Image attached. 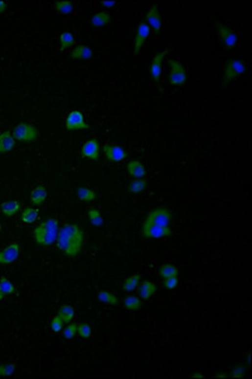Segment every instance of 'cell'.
<instances>
[{"label":"cell","mask_w":252,"mask_h":379,"mask_svg":"<svg viewBox=\"0 0 252 379\" xmlns=\"http://www.w3.org/2000/svg\"><path fill=\"white\" fill-rule=\"evenodd\" d=\"M56 243L58 249L65 256L69 258L77 257L83 248L85 233L80 225L74 223H66L60 228Z\"/></svg>","instance_id":"cell-1"},{"label":"cell","mask_w":252,"mask_h":379,"mask_svg":"<svg viewBox=\"0 0 252 379\" xmlns=\"http://www.w3.org/2000/svg\"><path fill=\"white\" fill-rule=\"evenodd\" d=\"M60 232V223L56 218H47L41 224L33 229V240L41 247H48L54 245Z\"/></svg>","instance_id":"cell-2"},{"label":"cell","mask_w":252,"mask_h":379,"mask_svg":"<svg viewBox=\"0 0 252 379\" xmlns=\"http://www.w3.org/2000/svg\"><path fill=\"white\" fill-rule=\"evenodd\" d=\"M13 136L17 141L24 142V144H28V142H34L38 140L39 137V130L33 126V125L25 124V122H22V124L17 125L12 131Z\"/></svg>","instance_id":"cell-3"},{"label":"cell","mask_w":252,"mask_h":379,"mask_svg":"<svg viewBox=\"0 0 252 379\" xmlns=\"http://www.w3.org/2000/svg\"><path fill=\"white\" fill-rule=\"evenodd\" d=\"M173 221L172 212L165 207H159L149 212L144 223L148 224L161 225V227H169Z\"/></svg>","instance_id":"cell-4"},{"label":"cell","mask_w":252,"mask_h":379,"mask_svg":"<svg viewBox=\"0 0 252 379\" xmlns=\"http://www.w3.org/2000/svg\"><path fill=\"white\" fill-rule=\"evenodd\" d=\"M246 72V65L241 60H231L226 63L223 71V85H229L233 80L242 76Z\"/></svg>","instance_id":"cell-5"},{"label":"cell","mask_w":252,"mask_h":379,"mask_svg":"<svg viewBox=\"0 0 252 379\" xmlns=\"http://www.w3.org/2000/svg\"><path fill=\"white\" fill-rule=\"evenodd\" d=\"M169 76H168V81L173 86H182L187 82V71L184 68V66L182 65L179 61L177 60H169Z\"/></svg>","instance_id":"cell-6"},{"label":"cell","mask_w":252,"mask_h":379,"mask_svg":"<svg viewBox=\"0 0 252 379\" xmlns=\"http://www.w3.org/2000/svg\"><path fill=\"white\" fill-rule=\"evenodd\" d=\"M66 129L69 131H86L90 130V125L82 111L72 110L66 117Z\"/></svg>","instance_id":"cell-7"},{"label":"cell","mask_w":252,"mask_h":379,"mask_svg":"<svg viewBox=\"0 0 252 379\" xmlns=\"http://www.w3.org/2000/svg\"><path fill=\"white\" fill-rule=\"evenodd\" d=\"M21 243L13 242L0 251V266H9L14 264L21 256Z\"/></svg>","instance_id":"cell-8"},{"label":"cell","mask_w":252,"mask_h":379,"mask_svg":"<svg viewBox=\"0 0 252 379\" xmlns=\"http://www.w3.org/2000/svg\"><path fill=\"white\" fill-rule=\"evenodd\" d=\"M173 231L170 227H161V225L155 224H148V223H142L141 227V236L144 238H165L172 236Z\"/></svg>","instance_id":"cell-9"},{"label":"cell","mask_w":252,"mask_h":379,"mask_svg":"<svg viewBox=\"0 0 252 379\" xmlns=\"http://www.w3.org/2000/svg\"><path fill=\"white\" fill-rule=\"evenodd\" d=\"M169 49L166 48V49L161 50V52H158L157 54L154 56L153 61L150 63V67H149V73H150L151 78L154 82H159L161 77V66H163V60L165 58V56L168 54Z\"/></svg>","instance_id":"cell-10"},{"label":"cell","mask_w":252,"mask_h":379,"mask_svg":"<svg viewBox=\"0 0 252 379\" xmlns=\"http://www.w3.org/2000/svg\"><path fill=\"white\" fill-rule=\"evenodd\" d=\"M105 156L109 161L111 163H120L122 160L126 159L128 154H126V150H125L122 146L119 145H111V144H106L102 148Z\"/></svg>","instance_id":"cell-11"},{"label":"cell","mask_w":252,"mask_h":379,"mask_svg":"<svg viewBox=\"0 0 252 379\" xmlns=\"http://www.w3.org/2000/svg\"><path fill=\"white\" fill-rule=\"evenodd\" d=\"M217 32H218V36H220L221 41L225 43V45L229 49L236 47L237 45V36H236V33L229 28L227 25L222 23H217Z\"/></svg>","instance_id":"cell-12"},{"label":"cell","mask_w":252,"mask_h":379,"mask_svg":"<svg viewBox=\"0 0 252 379\" xmlns=\"http://www.w3.org/2000/svg\"><path fill=\"white\" fill-rule=\"evenodd\" d=\"M81 155L83 157L97 161L98 157H100V144H98V140L95 139V137L87 140L82 145V148H81Z\"/></svg>","instance_id":"cell-13"},{"label":"cell","mask_w":252,"mask_h":379,"mask_svg":"<svg viewBox=\"0 0 252 379\" xmlns=\"http://www.w3.org/2000/svg\"><path fill=\"white\" fill-rule=\"evenodd\" d=\"M150 28H149L148 24L145 22H141V23L137 25V37H135V41H134V53L137 54L140 53V50L142 49L144 45H145L146 39H148L149 34H150Z\"/></svg>","instance_id":"cell-14"},{"label":"cell","mask_w":252,"mask_h":379,"mask_svg":"<svg viewBox=\"0 0 252 379\" xmlns=\"http://www.w3.org/2000/svg\"><path fill=\"white\" fill-rule=\"evenodd\" d=\"M145 19H146L145 23L148 24L150 29L154 30L155 33L160 32L161 27H163V21H161V15H160V13H159L158 6L155 5V4L154 5L150 6L149 12L146 13Z\"/></svg>","instance_id":"cell-15"},{"label":"cell","mask_w":252,"mask_h":379,"mask_svg":"<svg viewBox=\"0 0 252 379\" xmlns=\"http://www.w3.org/2000/svg\"><path fill=\"white\" fill-rule=\"evenodd\" d=\"M126 170H128V174L130 177H134L135 179H144V177L146 175L145 166L142 165L141 161L137 159L130 160L126 165Z\"/></svg>","instance_id":"cell-16"},{"label":"cell","mask_w":252,"mask_h":379,"mask_svg":"<svg viewBox=\"0 0 252 379\" xmlns=\"http://www.w3.org/2000/svg\"><path fill=\"white\" fill-rule=\"evenodd\" d=\"M17 140L14 139L10 131H3L0 133V154L9 153L15 148Z\"/></svg>","instance_id":"cell-17"},{"label":"cell","mask_w":252,"mask_h":379,"mask_svg":"<svg viewBox=\"0 0 252 379\" xmlns=\"http://www.w3.org/2000/svg\"><path fill=\"white\" fill-rule=\"evenodd\" d=\"M92 56H93L92 49L89 47V45H77V47H74L73 49H72L71 54H69V57H71L72 60H76V61H89L91 60Z\"/></svg>","instance_id":"cell-18"},{"label":"cell","mask_w":252,"mask_h":379,"mask_svg":"<svg viewBox=\"0 0 252 379\" xmlns=\"http://www.w3.org/2000/svg\"><path fill=\"white\" fill-rule=\"evenodd\" d=\"M47 197H48V192L47 189H46V187H43V185H38V187H36L32 192H30L29 201L33 205L38 207V205H42L43 203H45Z\"/></svg>","instance_id":"cell-19"},{"label":"cell","mask_w":252,"mask_h":379,"mask_svg":"<svg viewBox=\"0 0 252 379\" xmlns=\"http://www.w3.org/2000/svg\"><path fill=\"white\" fill-rule=\"evenodd\" d=\"M139 296L142 300H149L155 292H157V285L154 282L149 281V280H144V281H140L139 286Z\"/></svg>","instance_id":"cell-20"},{"label":"cell","mask_w":252,"mask_h":379,"mask_svg":"<svg viewBox=\"0 0 252 379\" xmlns=\"http://www.w3.org/2000/svg\"><path fill=\"white\" fill-rule=\"evenodd\" d=\"M0 210L5 217H13L22 210L21 201H6L0 204Z\"/></svg>","instance_id":"cell-21"},{"label":"cell","mask_w":252,"mask_h":379,"mask_svg":"<svg viewBox=\"0 0 252 379\" xmlns=\"http://www.w3.org/2000/svg\"><path fill=\"white\" fill-rule=\"evenodd\" d=\"M113 21V17L109 12L106 10H101V12H97L96 14L92 15L91 18V24L93 27L96 28H101V27H106L107 24L111 23Z\"/></svg>","instance_id":"cell-22"},{"label":"cell","mask_w":252,"mask_h":379,"mask_svg":"<svg viewBox=\"0 0 252 379\" xmlns=\"http://www.w3.org/2000/svg\"><path fill=\"white\" fill-rule=\"evenodd\" d=\"M15 286L9 279H6V277H1L0 279V302L4 297L10 296V295H14L15 293Z\"/></svg>","instance_id":"cell-23"},{"label":"cell","mask_w":252,"mask_h":379,"mask_svg":"<svg viewBox=\"0 0 252 379\" xmlns=\"http://www.w3.org/2000/svg\"><path fill=\"white\" fill-rule=\"evenodd\" d=\"M21 218L24 223L27 224H33L39 218V210L34 207H28L22 210Z\"/></svg>","instance_id":"cell-24"},{"label":"cell","mask_w":252,"mask_h":379,"mask_svg":"<svg viewBox=\"0 0 252 379\" xmlns=\"http://www.w3.org/2000/svg\"><path fill=\"white\" fill-rule=\"evenodd\" d=\"M76 194H77V198L81 199L85 203H91L96 199V193L95 190H92L91 188L87 187H78L76 189Z\"/></svg>","instance_id":"cell-25"},{"label":"cell","mask_w":252,"mask_h":379,"mask_svg":"<svg viewBox=\"0 0 252 379\" xmlns=\"http://www.w3.org/2000/svg\"><path fill=\"white\" fill-rule=\"evenodd\" d=\"M74 314H76V311H74L73 306L71 305H62L57 312V315L63 320L65 324H69L71 321H73Z\"/></svg>","instance_id":"cell-26"},{"label":"cell","mask_w":252,"mask_h":379,"mask_svg":"<svg viewBox=\"0 0 252 379\" xmlns=\"http://www.w3.org/2000/svg\"><path fill=\"white\" fill-rule=\"evenodd\" d=\"M140 281H141V276H140L139 273H134V275L129 276V277L125 279L124 284H122V289H124L126 292H131V291H134L139 286Z\"/></svg>","instance_id":"cell-27"},{"label":"cell","mask_w":252,"mask_h":379,"mask_svg":"<svg viewBox=\"0 0 252 379\" xmlns=\"http://www.w3.org/2000/svg\"><path fill=\"white\" fill-rule=\"evenodd\" d=\"M87 217H89V221L93 227H101L104 225V217L102 214L98 212L96 208H89L87 209Z\"/></svg>","instance_id":"cell-28"},{"label":"cell","mask_w":252,"mask_h":379,"mask_svg":"<svg viewBox=\"0 0 252 379\" xmlns=\"http://www.w3.org/2000/svg\"><path fill=\"white\" fill-rule=\"evenodd\" d=\"M124 306L125 309H128L130 311H137L142 308V301L139 296H126L124 299Z\"/></svg>","instance_id":"cell-29"},{"label":"cell","mask_w":252,"mask_h":379,"mask_svg":"<svg viewBox=\"0 0 252 379\" xmlns=\"http://www.w3.org/2000/svg\"><path fill=\"white\" fill-rule=\"evenodd\" d=\"M158 273H159V276H160L161 279H168V277H174V276H178L179 269L177 268L175 266H173V265L165 264V265H163V266L159 267V269H158Z\"/></svg>","instance_id":"cell-30"},{"label":"cell","mask_w":252,"mask_h":379,"mask_svg":"<svg viewBox=\"0 0 252 379\" xmlns=\"http://www.w3.org/2000/svg\"><path fill=\"white\" fill-rule=\"evenodd\" d=\"M74 43H76V39H74L73 34L69 32H63L60 37V48L61 50H66L69 48L73 47Z\"/></svg>","instance_id":"cell-31"},{"label":"cell","mask_w":252,"mask_h":379,"mask_svg":"<svg viewBox=\"0 0 252 379\" xmlns=\"http://www.w3.org/2000/svg\"><path fill=\"white\" fill-rule=\"evenodd\" d=\"M146 185H148L146 180H144V179H137V180L131 181V183L129 184L128 190L131 194H139V193L144 192V190L146 189Z\"/></svg>","instance_id":"cell-32"},{"label":"cell","mask_w":252,"mask_h":379,"mask_svg":"<svg viewBox=\"0 0 252 379\" xmlns=\"http://www.w3.org/2000/svg\"><path fill=\"white\" fill-rule=\"evenodd\" d=\"M97 299L100 300L102 304H107V305H117L119 304V300H117V297L114 295V293L111 292H107V291H100L97 295Z\"/></svg>","instance_id":"cell-33"},{"label":"cell","mask_w":252,"mask_h":379,"mask_svg":"<svg viewBox=\"0 0 252 379\" xmlns=\"http://www.w3.org/2000/svg\"><path fill=\"white\" fill-rule=\"evenodd\" d=\"M54 6H56V10L61 14L69 15L73 12V3L72 1H56L54 3Z\"/></svg>","instance_id":"cell-34"},{"label":"cell","mask_w":252,"mask_h":379,"mask_svg":"<svg viewBox=\"0 0 252 379\" xmlns=\"http://www.w3.org/2000/svg\"><path fill=\"white\" fill-rule=\"evenodd\" d=\"M77 326H78L77 323H69V325L66 326V328H63V330H62L63 338L67 339V340H71V339H73L74 336L77 335Z\"/></svg>","instance_id":"cell-35"},{"label":"cell","mask_w":252,"mask_h":379,"mask_svg":"<svg viewBox=\"0 0 252 379\" xmlns=\"http://www.w3.org/2000/svg\"><path fill=\"white\" fill-rule=\"evenodd\" d=\"M91 334H92V330H91V326H90L89 324H86V323L78 324L77 335L80 336V338L89 339L90 336H91Z\"/></svg>","instance_id":"cell-36"},{"label":"cell","mask_w":252,"mask_h":379,"mask_svg":"<svg viewBox=\"0 0 252 379\" xmlns=\"http://www.w3.org/2000/svg\"><path fill=\"white\" fill-rule=\"evenodd\" d=\"M63 326H65L63 320L61 319L58 315H54V316L52 317V320H50V329L53 330L56 334H58V333H61L63 330Z\"/></svg>","instance_id":"cell-37"},{"label":"cell","mask_w":252,"mask_h":379,"mask_svg":"<svg viewBox=\"0 0 252 379\" xmlns=\"http://www.w3.org/2000/svg\"><path fill=\"white\" fill-rule=\"evenodd\" d=\"M15 372V365L13 363L0 364V377H10Z\"/></svg>","instance_id":"cell-38"},{"label":"cell","mask_w":252,"mask_h":379,"mask_svg":"<svg viewBox=\"0 0 252 379\" xmlns=\"http://www.w3.org/2000/svg\"><path fill=\"white\" fill-rule=\"evenodd\" d=\"M179 284L178 276H174V277H168V279H164V288L168 289V290H174Z\"/></svg>","instance_id":"cell-39"},{"label":"cell","mask_w":252,"mask_h":379,"mask_svg":"<svg viewBox=\"0 0 252 379\" xmlns=\"http://www.w3.org/2000/svg\"><path fill=\"white\" fill-rule=\"evenodd\" d=\"M6 9H8V3L4 1V0H0V15L4 14V13L6 12Z\"/></svg>","instance_id":"cell-40"},{"label":"cell","mask_w":252,"mask_h":379,"mask_svg":"<svg viewBox=\"0 0 252 379\" xmlns=\"http://www.w3.org/2000/svg\"><path fill=\"white\" fill-rule=\"evenodd\" d=\"M115 1H101V5L105 6V8H113L115 6Z\"/></svg>","instance_id":"cell-41"},{"label":"cell","mask_w":252,"mask_h":379,"mask_svg":"<svg viewBox=\"0 0 252 379\" xmlns=\"http://www.w3.org/2000/svg\"><path fill=\"white\" fill-rule=\"evenodd\" d=\"M190 377H192V378H203V376H202V374H199V373L192 374V376H190Z\"/></svg>","instance_id":"cell-42"},{"label":"cell","mask_w":252,"mask_h":379,"mask_svg":"<svg viewBox=\"0 0 252 379\" xmlns=\"http://www.w3.org/2000/svg\"><path fill=\"white\" fill-rule=\"evenodd\" d=\"M217 378H227L229 377V374H217Z\"/></svg>","instance_id":"cell-43"},{"label":"cell","mask_w":252,"mask_h":379,"mask_svg":"<svg viewBox=\"0 0 252 379\" xmlns=\"http://www.w3.org/2000/svg\"><path fill=\"white\" fill-rule=\"evenodd\" d=\"M0 233H1V223H0Z\"/></svg>","instance_id":"cell-44"}]
</instances>
